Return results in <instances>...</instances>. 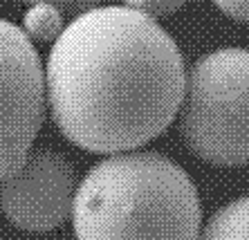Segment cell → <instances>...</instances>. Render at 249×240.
I'll return each mask as SVG.
<instances>
[{
  "mask_svg": "<svg viewBox=\"0 0 249 240\" xmlns=\"http://www.w3.org/2000/svg\"><path fill=\"white\" fill-rule=\"evenodd\" d=\"M76 240H197L200 198L160 153H112L86 173L72 202Z\"/></svg>",
  "mask_w": 249,
  "mask_h": 240,
  "instance_id": "obj_2",
  "label": "cell"
},
{
  "mask_svg": "<svg viewBox=\"0 0 249 240\" xmlns=\"http://www.w3.org/2000/svg\"><path fill=\"white\" fill-rule=\"evenodd\" d=\"M63 30V16L54 2H34L23 16V32L36 41H54Z\"/></svg>",
  "mask_w": 249,
  "mask_h": 240,
  "instance_id": "obj_7",
  "label": "cell"
},
{
  "mask_svg": "<svg viewBox=\"0 0 249 240\" xmlns=\"http://www.w3.org/2000/svg\"><path fill=\"white\" fill-rule=\"evenodd\" d=\"M74 171L54 151H27L23 166L0 182V209L23 231H52L72 213Z\"/></svg>",
  "mask_w": 249,
  "mask_h": 240,
  "instance_id": "obj_5",
  "label": "cell"
},
{
  "mask_svg": "<svg viewBox=\"0 0 249 240\" xmlns=\"http://www.w3.org/2000/svg\"><path fill=\"white\" fill-rule=\"evenodd\" d=\"M23 151H0V182L7 180L9 175H14L25 162Z\"/></svg>",
  "mask_w": 249,
  "mask_h": 240,
  "instance_id": "obj_10",
  "label": "cell"
},
{
  "mask_svg": "<svg viewBox=\"0 0 249 240\" xmlns=\"http://www.w3.org/2000/svg\"><path fill=\"white\" fill-rule=\"evenodd\" d=\"M211 2L233 20L249 23V0H211Z\"/></svg>",
  "mask_w": 249,
  "mask_h": 240,
  "instance_id": "obj_9",
  "label": "cell"
},
{
  "mask_svg": "<svg viewBox=\"0 0 249 240\" xmlns=\"http://www.w3.org/2000/svg\"><path fill=\"white\" fill-rule=\"evenodd\" d=\"M200 240H249V195L215 211Z\"/></svg>",
  "mask_w": 249,
  "mask_h": 240,
  "instance_id": "obj_6",
  "label": "cell"
},
{
  "mask_svg": "<svg viewBox=\"0 0 249 240\" xmlns=\"http://www.w3.org/2000/svg\"><path fill=\"white\" fill-rule=\"evenodd\" d=\"M45 108V70L32 38L0 18V151L27 153Z\"/></svg>",
  "mask_w": 249,
  "mask_h": 240,
  "instance_id": "obj_4",
  "label": "cell"
},
{
  "mask_svg": "<svg viewBox=\"0 0 249 240\" xmlns=\"http://www.w3.org/2000/svg\"><path fill=\"white\" fill-rule=\"evenodd\" d=\"M184 86L175 41L130 7L76 16L54 38L45 68L56 128L90 153L133 151L162 135L180 112Z\"/></svg>",
  "mask_w": 249,
  "mask_h": 240,
  "instance_id": "obj_1",
  "label": "cell"
},
{
  "mask_svg": "<svg viewBox=\"0 0 249 240\" xmlns=\"http://www.w3.org/2000/svg\"><path fill=\"white\" fill-rule=\"evenodd\" d=\"M23 2H29V5H34V2H54L56 5V2H63V0H23Z\"/></svg>",
  "mask_w": 249,
  "mask_h": 240,
  "instance_id": "obj_11",
  "label": "cell"
},
{
  "mask_svg": "<svg viewBox=\"0 0 249 240\" xmlns=\"http://www.w3.org/2000/svg\"><path fill=\"white\" fill-rule=\"evenodd\" d=\"M180 133L189 151L209 164H249V50L225 47L193 63Z\"/></svg>",
  "mask_w": 249,
  "mask_h": 240,
  "instance_id": "obj_3",
  "label": "cell"
},
{
  "mask_svg": "<svg viewBox=\"0 0 249 240\" xmlns=\"http://www.w3.org/2000/svg\"><path fill=\"white\" fill-rule=\"evenodd\" d=\"M186 0H124V5L130 9H137L142 14H148L153 18L171 16L184 5Z\"/></svg>",
  "mask_w": 249,
  "mask_h": 240,
  "instance_id": "obj_8",
  "label": "cell"
}]
</instances>
